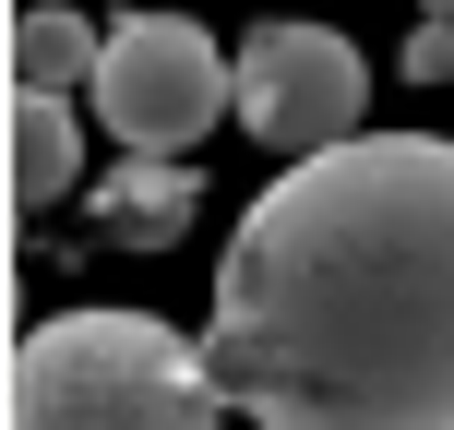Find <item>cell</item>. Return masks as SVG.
<instances>
[{
    "mask_svg": "<svg viewBox=\"0 0 454 430\" xmlns=\"http://www.w3.org/2000/svg\"><path fill=\"white\" fill-rule=\"evenodd\" d=\"M215 108H239V60L192 12H120L108 60H96V120L132 156H192L215 132Z\"/></svg>",
    "mask_w": 454,
    "mask_h": 430,
    "instance_id": "3957f363",
    "label": "cell"
},
{
    "mask_svg": "<svg viewBox=\"0 0 454 430\" xmlns=\"http://www.w3.org/2000/svg\"><path fill=\"white\" fill-rule=\"evenodd\" d=\"M371 108V60L359 36H335V24H251L239 48V132L263 144V156H323V144H347Z\"/></svg>",
    "mask_w": 454,
    "mask_h": 430,
    "instance_id": "277c9868",
    "label": "cell"
},
{
    "mask_svg": "<svg viewBox=\"0 0 454 430\" xmlns=\"http://www.w3.org/2000/svg\"><path fill=\"white\" fill-rule=\"evenodd\" d=\"M120 215H132V227H144V239H156V227H168V215H180V156H144V180H132V192H120Z\"/></svg>",
    "mask_w": 454,
    "mask_h": 430,
    "instance_id": "52a82bcc",
    "label": "cell"
},
{
    "mask_svg": "<svg viewBox=\"0 0 454 430\" xmlns=\"http://www.w3.org/2000/svg\"><path fill=\"white\" fill-rule=\"evenodd\" d=\"M204 371L263 430H454V144L287 156L215 263Z\"/></svg>",
    "mask_w": 454,
    "mask_h": 430,
    "instance_id": "6da1fadb",
    "label": "cell"
},
{
    "mask_svg": "<svg viewBox=\"0 0 454 430\" xmlns=\"http://www.w3.org/2000/svg\"><path fill=\"white\" fill-rule=\"evenodd\" d=\"M12 430H227V395L156 311H60L12 347Z\"/></svg>",
    "mask_w": 454,
    "mask_h": 430,
    "instance_id": "7a4b0ae2",
    "label": "cell"
},
{
    "mask_svg": "<svg viewBox=\"0 0 454 430\" xmlns=\"http://www.w3.org/2000/svg\"><path fill=\"white\" fill-rule=\"evenodd\" d=\"M72 180H84V120H72V96L24 84L12 96V192L24 204H60Z\"/></svg>",
    "mask_w": 454,
    "mask_h": 430,
    "instance_id": "5b68a950",
    "label": "cell"
},
{
    "mask_svg": "<svg viewBox=\"0 0 454 430\" xmlns=\"http://www.w3.org/2000/svg\"><path fill=\"white\" fill-rule=\"evenodd\" d=\"M96 60H108V36H96L84 12H60V0H24V12H12V72H24V84L72 96V84H96Z\"/></svg>",
    "mask_w": 454,
    "mask_h": 430,
    "instance_id": "8992f818",
    "label": "cell"
}]
</instances>
